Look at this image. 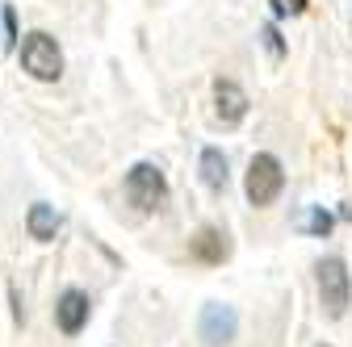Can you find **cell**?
Returning a JSON list of instances; mask_svg holds the SVG:
<instances>
[{
    "instance_id": "cell-2",
    "label": "cell",
    "mask_w": 352,
    "mask_h": 347,
    "mask_svg": "<svg viewBox=\"0 0 352 347\" xmlns=\"http://www.w3.org/2000/svg\"><path fill=\"white\" fill-rule=\"evenodd\" d=\"M17 55H21V67L38 84H55L63 75V51H59V42L51 34H42V29H34V34L21 38V51Z\"/></svg>"
},
{
    "instance_id": "cell-14",
    "label": "cell",
    "mask_w": 352,
    "mask_h": 347,
    "mask_svg": "<svg viewBox=\"0 0 352 347\" xmlns=\"http://www.w3.org/2000/svg\"><path fill=\"white\" fill-rule=\"evenodd\" d=\"M5 47H9V51L17 47V17H13L9 5H5Z\"/></svg>"
},
{
    "instance_id": "cell-12",
    "label": "cell",
    "mask_w": 352,
    "mask_h": 347,
    "mask_svg": "<svg viewBox=\"0 0 352 347\" xmlns=\"http://www.w3.org/2000/svg\"><path fill=\"white\" fill-rule=\"evenodd\" d=\"M269 5H273L277 17H298V13H306V5H311V0H269Z\"/></svg>"
},
{
    "instance_id": "cell-15",
    "label": "cell",
    "mask_w": 352,
    "mask_h": 347,
    "mask_svg": "<svg viewBox=\"0 0 352 347\" xmlns=\"http://www.w3.org/2000/svg\"><path fill=\"white\" fill-rule=\"evenodd\" d=\"M340 218H344V222H352V201H348V205L340 209Z\"/></svg>"
},
{
    "instance_id": "cell-4",
    "label": "cell",
    "mask_w": 352,
    "mask_h": 347,
    "mask_svg": "<svg viewBox=\"0 0 352 347\" xmlns=\"http://www.w3.org/2000/svg\"><path fill=\"white\" fill-rule=\"evenodd\" d=\"M122 193L139 213H151V209H160L168 201V180H164V171L155 163H135L126 171V180H122Z\"/></svg>"
},
{
    "instance_id": "cell-3",
    "label": "cell",
    "mask_w": 352,
    "mask_h": 347,
    "mask_svg": "<svg viewBox=\"0 0 352 347\" xmlns=\"http://www.w3.org/2000/svg\"><path fill=\"white\" fill-rule=\"evenodd\" d=\"M315 280H319V301H323L327 318H344L348 306H352V276H348V264H344L340 255H327V259H319Z\"/></svg>"
},
{
    "instance_id": "cell-11",
    "label": "cell",
    "mask_w": 352,
    "mask_h": 347,
    "mask_svg": "<svg viewBox=\"0 0 352 347\" xmlns=\"http://www.w3.org/2000/svg\"><path fill=\"white\" fill-rule=\"evenodd\" d=\"M331 226H336V218H331L323 205H315V209L302 218V230H306V235H315V239H327V235H331Z\"/></svg>"
},
{
    "instance_id": "cell-9",
    "label": "cell",
    "mask_w": 352,
    "mask_h": 347,
    "mask_svg": "<svg viewBox=\"0 0 352 347\" xmlns=\"http://www.w3.org/2000/svg\"><path fill=\"white\" fill-rule=\"evenodd\" d=\"M197 171H201V184L214 189V193H223L227 180H231V171H227V155L218 151V147H206L201 159H197Z\"/></svg>"
},
{
    "instance_id": "cell-1",
    "label": "cell",
    "mask_w": 352,
    "mask_h": 347,
    "mask_svg": "<svg viewBox=\"0 0 352 347\" xmlns=\"http://www.w3.org/2000/svg\"><path fill=\"white\" fill-rule=\"evenodd\" d=\"M281 189H285V167H281V159H277V155H269V151L252 155V163H248V176H243L248 205H256V209L273 205V201L281 197Z\"/></svg>"
},
{
    "instance_id": "cell-6",
    "label": "cell",
    "mask_w": 352,
    "mask_h": 347,
    "mask_svg": "<svg viewBox=\"0 0 352 347\" xmlns=\"http://www.w3.org/2000/svg\"><path fill=\"white\" fill-rule=\"evenodd\" d=\"M88 314H93L88 293H80V289H63L59 293V301H55V326L63 335H80L88 326Z\"/></svg>"
},
{
    "instance_id": "cell-7",
    "label": "cell",
    "mask_w": 352,
    "mask_h": 347,
    "mask_svg": "<svg viewBox=\"0 0 352 347\" xmlns=\"http://www.w3.org/2000/svg\"><path fill=\"white\" fill-rule=\"evenodd\" d=\"M214 117L223 125H239L248 117V93L235 80H214Z\"/></svg>"
},
{
    "instance_id": "cell-5",
    "label": "cell",
    "mask_w": 352,
    "mask_h": 347,
    "mask_svg": "<svg viewBox=\"0 0 352 347\" xmlns=\"http://www.w3.org/2000/svg\"><path fill=\"white\" fill-rule=\"evenodd\" d=\"M197 335L206 339V347H227L235 335H239V314L231 306H218V301H210V306L201 310L197 318Z\"/></svg>"
},
{
    "instance_id": "cell-8",
    "label": "cell",
    "mask_w": 352,
    "mask_h": 347,
    "mask_svg": "<svg viewBox=\"0 0 352 347\" xmlns=\"http://www.w3.org/2000/svg\"><path fill=\"white\" fill-rule=\"evenodd\" d=\"M227 255H231V243H227V235L218 230V226H201V230L189 239V259H193V264L214 268V264H223Z\"/></svg>"
},
{
    "instance_id": "cell-10",
    "label": "cell",
    "mask_w": 352,
    "mask_h": 347,
    "mask_svg": "<svg viewBox=\"0 0 352 347\" xmlns=\"http://www.w3.org/2000/svg\"><path fill=\"white\" fill-rule=\"evenodd\" d=\"M25 230H30V239H38V243H51L55 235H59V213L51 209V205H30L25 209Z\"/></svg>"
},
{
    "instance_id": "cell-13",
    "label": "cell",
    "mask_w": 352,
    "mask_h": 347,
    "mask_svg": "<svg viewBox=\"0 0 352 347\" xmlns=\"http://www.w3.org/2000/svg\"><path fill=\"white\" fill-rule=\"evenodd\" d=\"M260 38H264V47H269V55H273V59H281V55H285V42H281L277 25H264V29H260Z\"/></svg>"
}]
</instances>
